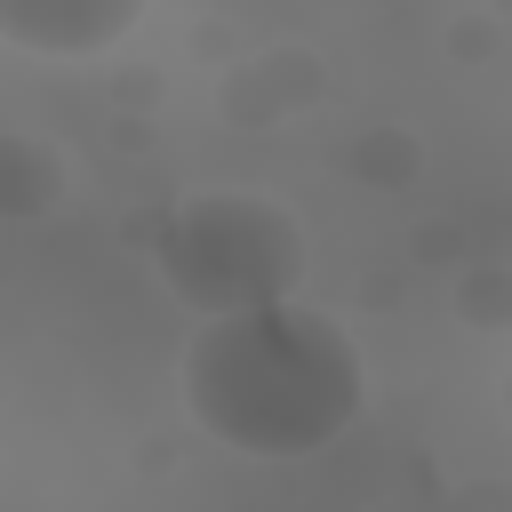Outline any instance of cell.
Instances as JSON below:
<instances>
[{"instance_id":"obj_1","label":"cell","mask_w":512,"mask_h":512,"mask_svg":"<svg viewBox=\"0 0 512 512\" xmlns=\"http://www.w3.org/2000/svg\"><path fill=\"white\" fill-rule=\"evenodd\" d=\"M176 384H184L192 424L216 448L256 456V464H296L344 440L368 400V368L344 320L296 296L200 320L176 360Z\"/></svg>"},{"instance_id":"obj_2","label":"cell","mask_w":512,"mask_h":512,"mask_svg":"<svg viewBox=\"0 0 512 512\" xmlns=\"http://www.w3.org/2000/svg\"><path fill=\"white\" fill-rule=\"evenodd\" d=\"M160 280L200 312H248V304H280L304 280V240L296 224L256 200V192H200L168 216L160 232Z\"/></svg>"},{"instance_id":"obj_3","label":"cell","mask_w":512,"mask_h":512,"mask_svg":"<svg viewBox=\"0 0 512 512\" xmlns=\"http://www.w3.org/2000/svg\"><path fill=\"white\" fill-rule=\"evenodd\" d=\"M152 0H0V40L24 56H104Z\"/></svg>"}]
</instances>
